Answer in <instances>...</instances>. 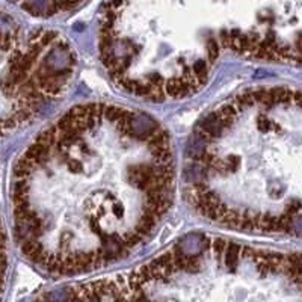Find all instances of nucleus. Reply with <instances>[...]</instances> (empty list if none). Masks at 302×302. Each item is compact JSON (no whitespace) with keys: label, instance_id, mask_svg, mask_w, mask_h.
<instances>
[{"label":"nucleus","instance_id":"nucleus-2","mask_svg":"<svg viewBox=\"0 0 302 302\" xmlns=\"http://www.w3.org/2000/svg\"><path fill=\"white\" fill-rule=\"evenodd\" d=\"M183 195L216 228L302 237V91L243 89L192 130Z\"/></svg>","mask_w":302,"mask_h":302},{"label":"nucleus","instance_id":"nucleus-3","mask_svg":"<svg viewBox=\"0 0 302 302\" xmlns=\"http://www.w3.org/2000/svg\"><path fill=\"white\" fill-rule=\"evenodd\" d=\"M76 73L77 56L64 35L24 31L0 11V142L62 98Z\"/></svg>","mask_w":302,"mask_h":302},{"label":"nucleus","instance_id":"nucleus-4","mask_svg":"<svg viewBox=\"0 0 302 302\" xmlns=\"http://www.w3.org/2000/svg\"><path fill=\"white\" fill-rule=\"evenodd\" d=\"M34 17L50 18L77 9L86 0H12Z\"/></svg>","mask_w":302,"mask_h":302},{"label":"nucleus","instance_id":"nucleus-5","mask_svg":"<svg viewBox=\"0 0 302 302\" xmlns=\"http://www.w3.org/2000/svg\"><path fill=\"white\" fill-rule=\"evenodd\" d=\"M8 269H9V240L2 215H0V298H2L5 290Z\"/></svg>","mask_w":302,"mask_h":302},{"label":"nucleus","instance_id":"nucleus-1","mask_svg":"<svg viewBox=\"0 0 302 302\" xmlns=\"http://www.w3.org/2000/svg\"><path fill=\"white\" fill-rule=\"evenodd\" d=\"M175 189L172 139L156 116L82 103L17 157L9 185L14 237L23 256L50 275L98 270L154 237Z\"/></svg>","mask_w":302,"mask_h":302}]
</instances>
